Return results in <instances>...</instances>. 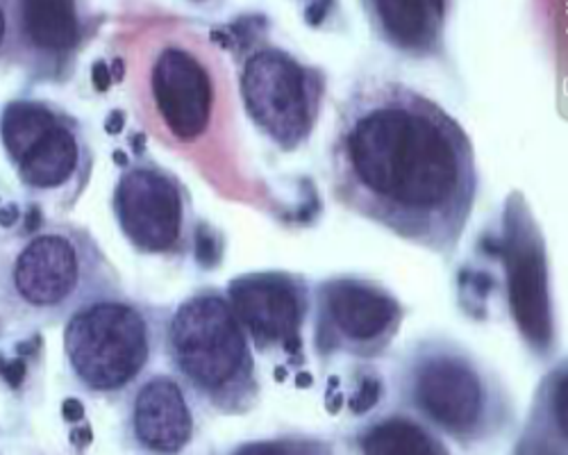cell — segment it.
Returning <instances> with one entry per match:
<instances>
[{"mask_svg":"<svg viewBox=\"0 0 568 455\" xmlns=\"http://www.w3.org/2000/svg\"><path fill=\"white\" fill-rule=\"evenodd\" d=\"M344 205L394 235L450 253L478 194L476 153L439 103L403 82H366L342 105L333 151Z\"/></svg>","mask_w":568,"mask_h":455,"instance_id":"6da1fadb","label":"cell"},{"mask_svg":"<svg viewBox=\"0 0 568 455\" xmlns=\"http://www.w3.org/2000/svg\"><path fill=\"white\" fill-rule=\"evenodd\" d=\"M178 378L221 413H242L257 394L251 342L227 296L201 290L184 299L164 326Z\"/></svg>","mask_w":568,"mask_h":455,"instance_id":"7a4b0ae2","label":"cell"},{"mask_svg":"<svg viewBox=\"0 0 568 455\" xmlns=\"http://www.w3.org/2000/svg\"><path fill=\"white\" fill-rule=\"evenodd\" d=\"M119 290L99 242L78 225H45L12 253L0 292L10 310L37 322H58L84 303Z\"/></svg>","mask_w":568,"mask_h":455,"instance_id":"3957f363","label":"cell"},{"mask_svg":"<svg viewBox=\"0 0 568 455\" xmlns=\"http://www.w3.org/2000/svg\"><path fill=\"white\" fill-rule=\"evenodd\" d=\"M162 335L158 312L116 290L67 318L64 357L87 392L116 394L149 370Z\"/></svg>","mask_w":568,"mask_h":455,"instance_id":"277c9868","label":"cell"},{"mask_svg":"<svg viewBox=\"0 0 568 455\" xmlns=\"http://www.w3.org/2000/svg\"><path fill=\"white\" fill-rule=\"evenodd\" d=\"M0 144L21 185L39 201L73 205L93 153L80 123L41 99H14L0 112Z\"/></svg>","mask_w":568,"mask_h":455,"instance_id":"5b68a950","label":"cell"},{"mask_svg":"<svg viewBox=\"0 0 568 455\" xmlns=\"http://www.w3.org/2000/svg\"><path fill=\"white\" fill-rule=\"evenodd\" d=\"M323 82L287 51L266 46L242 69V99L253 123L284 151L301 146L318 117Z\"/></svg>","mask_w":568,"mask_h":455,"instance_id":"8992f818","label":"cell"},{"mask_svg":"<svg viewBox=\"0 0 568 455\" xmlns=\"http://www.w3.org/2000/svg\"><path fill=\"white\" fill-rule=\"evenodd\" d=\"M407 387L420 413L453 435L473 437L487 424L489 381L476 360L455 344L435 342L416 351Z\"/></svg>","mask_w":568,"mask_h":455,"instance_id":"52a82bcc","label":"cell"},{"mask_svg":"<svg viewBox=\"0 0 568 455\" xmlns=\"http://www.w3.org/2000/svg\"><path fill=\"white\" fill-rule=\"evenodd\" d=\"M112 210L121 233L136 251L146 255L184 251L192 205L173 173L146 162L128 166L114 188Z\"/></svg>","mask_w":568,"mask_h":455,"instance_id":"ba28073f","label":"cell"},{"mask_svg":"<svg viewBox=\"0 0 568 455\" xmlns=\"http://www.w3.org/2000/svg\"><path fill=\"white\" fill-rule=\"evenodd\" d=\"M316 337L321 351L373 357L394 342L403 307L398 299L371 281L333 279L316 292Z\"/></svg>","mask_w":568,"mask_h":455,"instance_id":"9c48e42d","label":"cell"},{"mask_svg":"<svg viewBox=\"0 0 568 455\" xmlns=\"http://www.w3.org/2000/svg\"><path fill=\"white\" fill-rule=\"evenodd\" d=\"M500 255L507 271V296L514 322L535 351L548 353L555 342V322L546 246L539 225L518 196L507 201Z\"/></svg>","mask_w":568,"mask_h":455,"instance_id":"30bf717a","label":"cell"},{"mask_svg":"<svg viewBox=\"0 0 568 455\" xmlns=\"http://www.w3.org/2000/svg\"><path fill=\"white\" fill-rule=\"evenodd\" d=\"M153 108L178 144L207 134L216 112V84L207 62L184 43H164L149 73Z\"/></svg>","mask_w":568,"mask_h":455,"instance_id":"8fae6325","label":"cell"},{"mask_svg":"<svg viewBox=\"0 0 568 455\" xmlns=\"http://www.w3.org/2000/svg\"><path fill=\"white\" fill-rule=\"evenodd\" d=\"M227 301L253 346L260 351L301 346L310 312V290L303 279L284 271H257L230 281Z\"/></svg>","mask_w":568,"mask_h":455,"instance_id":"7c38bea8","label":"cell"},{"mask_svg":"<svg viewBox=\"0 0 568 455\" xmlns=\"http://www.w3.org/2000/svg\"><path fill=\"white\" fill-rule=\"evenodd\" d=\"M8 41L0 55H17L34 73H62L87 34V19L67 0H19L6 6Z\"/></svg>","mask_w":568,"mask_h":455,"instance_id":"4fadbf2b","label":"cell"},{"mask_svg":"<svg viewBox=\"0 0 568 455\" xmlns=\"http://www.w3.org/2000/svg\"><path fill=\"white\" fill-rule=\"evenodd\" d=\"M130 431L141 448L158 455H175L192 442L194 413L178 378L153 374L136 387Z\"/></svg>","mask_w":568,"mask_h":455,"instance_id":"5bb4252c","label":"cell"},{"mask_svg":"<svg viewBox=\"0 0 568 455\" xmlns=\"http://www.w3.org/2000/svg\"><path fill=\"white\" fill-rule=\"evenodd\" d=\"M381 34L396 49L414 55L435 53L444 34V3L425 0H383L366 6Z\"/></svg>","mask_w":568,"mask_h":455,"instance_id":"9a60e30c","label":"cell"},{"mask_svg":"<svg viewBox=\"0 0 568 455\" xmlns=\"http://www.w3.org/2000/svg\"><path fill=\"white\" fill-rule=\"evenodd\" d=\"M364 455H444L439 442L407 417H389L362 435Z\"/></svg>","mask_w":568,"mask_h":455,"instance_id":"2e32d148","label":"cell"},{"mask_svg":"<svg viewBox=\"0 0 568 455\" xmlns=\"http://www.w3.org/2000/svg\"><path fill=\"white\" fill-rule=\"evenodd\" d=\"M194 244H196V262L203 269H214L221 262V242L216 231L207 223H199L194 231Z\"/></svg>","mask_w":568,"mask_h":455,"instance_id":"e0dca14e","label":"cell"},{"mask_svg":"<svg viewBox=\"0 0 568 455\" xmlns=\"http://www.w3.org/2000/svg\"><path fill=\"white\" fill-rule=\"evenodd\" d=\"M377 398H381V381L366 378V381H362V385L357 387V392L351 396L348 403H351L353 413L362 415V413H366V410H371L377 403Z\"/></svg>","mask_w":568,"mask_h":455,"instance_id":"ac0fdd59","label":"cell"},{"mask_svg":"<svg viewBox=\"0 0 568 455\" xmlns=\"http://www.w3.org/2000/svg\"><path fill=\"white\" fill-rule=\"evenodd\" d=\"M232 455H303L298 444L292 442H255L246 444Z\"/></svg>","mask_w":568,"mask_h":455,"instance_id":"d6986e66","label":"cell"},{"mask_svg":"<svg viewBox=\"0 0 568 455\" xmlns=\"http://www.w3.org/2000/svg\"><path fill=\"white\" fill-rule=\"evenodd\" d=\"M0 376L6 378V383L10 387H19L26 378V357H14V360H6L3 364V372H0Z\"/></svg>","mask_w":568,"mask_h":455,"instance_id":"ffe728a7","label":"cell"},{"mask_svg":"<svg viewBox=\"0 0 568 455\" xmlns=\"http://www.w3.org/2000/svg\"><path fill=\"white\" fill-rule=\"evenodd\" d=\"M91 78H93V84H97L99 91H105V89L110 87V82H112V78H110V67H108L103 60L97 62V64H93Z\"/></svg>","mask_w":568,"mask_h":455,"instance_id":"44dd1931","label":"cell"},{"mask_svg":"<svg viewBox=\"0 0 568 455\" xmlns=\"http://www.w3.org/2000/svg\"><path fill=\"white\" fill-rule=\"evenodd\" d=\"M21 219V208L19 203H8V205H0V225L3 228H12L17 225Z\"/></svg>","mask_w":568,"mask_h":455,"instance_id":"7402d4cb","label":"cell"},{"mask_svg":"<svg viewBox=\"0 0 568 455\" xmlns=\"http://www.w3.org/2000/svg\"><path fill=\"white\" fill-rule=\"evenodd\" d=\"M62 415L67 422H80V419H84V407L80 401L67 398L62 405Z\"/></svg>","mask_w":568,"mask_h":455,"instance_id":"603a6c76","label":"cell"},{"mask_svg":"<svg viewBox=\"0 0 568 455\" xmlns=\"http://www.w3.org/2000/svg\"><path fill=\"white\" fill-rule=\"evenodd\" d=\"M37 344H39V337H30L26 342H19L14 351H17L19 357H28V355H32L37 351Z\"/></svg>","mask_w":568,"mask_h":455,"instance_id":"cb8c5ba5","label":"cell"},{"mask_svg":"<svg viewBox=\"0 0 568 455\" xmlns=\"http://www.w3.org/2000/svg\"><path fill=\"white\" fill-rule=\"evenodd\" d=\"M6 41H8V12H6V6H0V53L6 49Z\"/></svg>","mask_w":568,"mask_h":455,"instance_id":"d4e9b609","label":"cell"},{"mask_svg":"<svg viewBox=\"0 0 568 455\" xmlns=\"http://www.w3.org/2000/svg\"><path fill=\"white\" fill-rule=\"evenodd\" d=\"M71 439L75 442V444H80V446H84V444H89L91 442V431L84 426V428H80V431H73V435H71Z\"/></svg>","mask_w":568,"mask_h":455,"instance_id":"484cf974","label":"cell"},{"mask_svg":"<svg viewBox=\"0 0 568 455\" xmlns=\"http://www.w3.org/2000/svg\"><path fill=\"white\" fill-rule=\"evenodd\" d=\"M3 364H6V357H3V355H0V372H3Z\"/></svg>","mask_w":568,"mask_h":455,"instance_id":"4316f807","label":"cell"}]
</instances>
